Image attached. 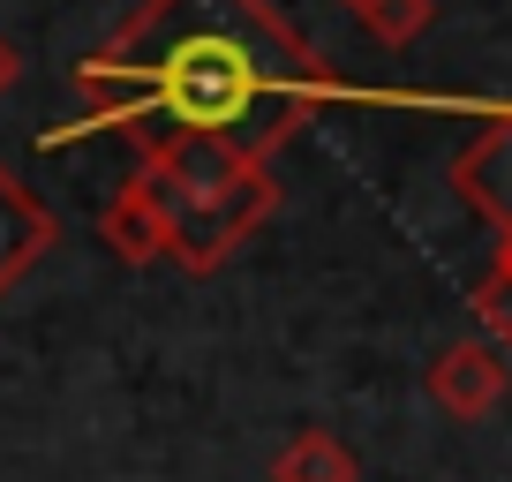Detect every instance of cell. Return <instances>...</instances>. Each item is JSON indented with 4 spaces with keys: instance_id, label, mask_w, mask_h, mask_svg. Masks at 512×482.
Wrapping results in <instances>:
<instances>
[{
    "instance_id": "cell-3",
    "label": "cell",
    "mask_w": 512,
    "mask_h": 482,
    "mask_svg": "<svg viewBox=\"0 0 512 482\" xmlns=\"http://www.w3.org/2000/svg\"><path fill=\"white\" fill-rule=\"evenodd\" d=\"M98 241H106L121 264H159L166 241H174V189L151 159H136V174L106 196L98 211Z\"/></svg>"
},
{
    "instance_id": "cell-11",
    "label": "cell",
    "mask_w": 512,
    "mask_h": 482,
    "mask_svg": "<svg viewBox=\"0 0 512 482\" xmlns=\"http://www.w3.org/2000/svg\"><path fill=\"white\" fill-rule=\"evenodd\" d=\"M16 76H23V53H16V46H8V38H0V98L16 91Z\"/></svg>"
},
{
    "instance_id": "cell-12",
    "label": "cell",
    "mask_w": 512,
    "mask_h": 482,
    "mask_svg": "<svg viewBox=\"0 0 512 482\" xmlns=\"http://www.w3.org/2000/svg\"><path fill=\"white\" fill-rule=\"evenodd\" d=\"M339 8H354V0H339Z\"/></svg>"
},
{
    "instance_id": "cell-6",
    "label": "cell",
    "mask_w": 512,
    "mask_h": 482,
    "mask_svg": "<svg viewBox=\"0 0 512 482\" xmlns=\"http://www.w3.org/2000/svg\"><path fill=\"white\" fill-rule=\"evenodd\" d=\"M452 189L505 234V226H512V121H490V129L452 159Z\"/></svg>"
},
{
    "instance_id": "cell-8",
    "label": "cell",
    "mask_w": 512,
    "mask_h": 482,
    "mask_svg": "<svg viewBox=\"0 0 512 482\" xmlns=\"http://www.w3.org/2000/svg\"><path fill=\"white\" fill-rule=\"evenodd\" d=\"M354 16H362V31L377 38V46L400 53L437 23V0H354Z\"/></svg>"
},
{
    "instance_id": "cell-2",
    "label": "cell",
    "mask_w": 512,
    "mask_h": 482,
    "mask_svg": "<svg viewBox=\"0 0 512 482\" xmlns=\"http://www.w3.org/2000/svg\"><path fill=\"white\" fill-rule=\"evenodd\" d=\"M279 211V181H272V166H249L241 181H226L219 196H196V204H181L174 211V241H166V257L181 264V272H219L226 257H234L241 241L256 234V226Z\"/></svg>"
},
{
    "instance_id": "cell-4",
    "label": "cell",
    "mask_w": 512,
    "mask_h": 482,
    "mask_svg": "<svg viewBox=\"0 0 512 482\" xmlns=\"http://www.w3.org/2000/svg\"><path fill=\"white\" fill-rule=\"evenodd\" d=\"M430 407L437 415H452V422H482V415H497L505 407V392H512V362H505V347L497 339H452L445 354L430 362Z\"/></svg>"
},
{
    "instance_id": "cell-5",
    "label": "cell",
    "mask_w": 512,
    "mask_h": 482,
    "mask_svg": "<svg viewBox=\"0 0 512 482\" xmlns=\"http://www.w3.org/2000/svg\"><path fill=\"white\" fill-rule=\"evenodd\" d=\"M53 241H61V219L46 211V196H38L16 166L0 159V302L46 264Z\"/></svg>"
},
{
    "instance_id": "cell-7",
    "label": "cell",
    "mask_w": 512,
    "mask_h": 482,
    "mask_svg": "<svg viewBox=\"0 0 512 482\" xmlns=\"http://www.w3.org/2000/svg\"><path fill=\"white\" fill-rule=\"evenodd\" d=\"M272 482H362V460L339 430H294L287 445L272 452Z\"/></svg>"
},
{
    "instance_id": "cell-9",
    "label": "cell",
    "mask_w": 512,
    "mask_h": 482,
    "mask_svg": "<svg viewBox=\"0 0 512 482\" xmlns=\"http://www.w3.org/2000/svg\"><path fill=\"white\" fill-rule=\"evenodd\" d=\"M467 309L482 317V339H497V347H505V362H512V287H497V279H475Z\"/></svg>"
},
{
    "instance_id": "cell-1",
    "label": "cell",
    "mask_w": 512,
    "mask_h": 482,
    "mask_svg": "<svg viewBox=\"0 0 512 482\" xmlns=\"http://www.w3.org/2000/svg\"><path fill=\"white\" fill-rule=\"evenodd\" d=\"M76 91L83 121L61 136L196 129L272 166V151L317 121L332 76L272 0H144L106 46L76 61Z\"/></svg>"
},
{
    "instance_id": "cell-10",
    "label": "cell",
    "mask_w": 512,
    "mask_h": 482,
    "mask_svg": "<svg viewBox=\"0 0 512 482\" xmlns=\"http://www.w3.org/2000/svg\"><path fill=\"white\" fill-rule=\"evenodd\" d=\"M482 279H497V287H512V226H505V234H497V257H490V272H482Z\"/></svg>"
}]
</instances>
